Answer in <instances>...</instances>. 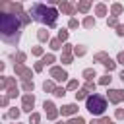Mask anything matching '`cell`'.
I'll list each match as a JSON object with an SVG mask.
<instances>
[{"mask_svg":"<svg viewBox=\"0 0 124 124\" xmlns=\"http://www.w3.org/2000/svg\"><path fill=\"white\" fill-rule=\"evenodd\" d=\"M108 99H110L112 103H120V101L124 99V93H122L120 89H112V91H108Z\"/></svg>","mask_w":124,"mask_h":124,"instance_id":"obj_4","label":"cell"},{"mask_svg":"<svg viewBox=\"0 0 124 124\" xmlns=\"http://www.w3.org/2000/svg\"><path fill=\"white\" fill-rule=\"evenodd\" d=\"M83 52H85V48H83V46H79V48H76V54H83Z\"/></svg>","mask_w":124,"mask_h":124,"instance_id":"obj_25","label":"cell"},{"mask_svg":"<svg viewBox=\"0 0 124 124\" xmlns=\"http://www.w3.org/2000/svg\"><path fill=\"white\" fill-rule=\"evenodd\" d=\"M93 89H95V83L87 81V83H85V91H93Z\"/></svg>","mask_w":124,"mask_h":124,"instance_id":"obj_18","label":"cell"},{"mask_svg":"<svg viewBox=\"0 0 124 124\" xmlns=\"http://www.w3.org/2000/svg\"><path fill=\"white\" fill-rule=\"evenodd\" d=\"M31 16H35L37 21L54 27V25H56V16H58V14H56L54 8H46V6H43V4H35V6L31 8Z\"/></svg>","mask_w":124,"mask_h":124,"instance_id":"obj_2","label":"cell"},{"mask_svg":"<svg viewBox=\"0 0 124 124\" xmlns=\"http://www.w3.org/2000/svg\"><path fill=\"white\" fill-rule=\"evenodd\" d=\"M60 8H62V12H66V14H72V12H74V8H72L70 4H62Z\"/></svg>","mask_w":124,"mask_h":124,"instance_id":"obj_11","label":"cell"},{"mask_svg":"<svg viewBox=\"0 0 124 124\" xmlns=\"http://www.w3.org/2000/svg\"><path fill=\"white\" fill-rule=\"evenodd\" d=\"M76 99H85V91H78L76 93Z\"/></svg>","mask_w":124,"mask_h":124,"instance_id":"obj_20","label":"cell"},{"mask_svg":"<svg viewBox=\"0 0 124 124\" xmlns=\"http://www.w3.org/2000/svg\"><path fill=\"white\" fill-rule=\"evenodd\" d=\"M68 87H70V89H76V87H78V83H76V81H70V83H68Z\"/></svg>","mask_w":124,"mask_h":124,"instance_id":"obj_27","label":"cell"},{"mask_svg":"<svg viewBox=\"0 0 124 124\" xmlns=\"http://www.w3.org/2000/svg\"><path fill=\"white\" fill-rule=\"evenodd\" d=\"M105 12H107V10H105V6H103V4H99V6H97V14H99V16H103Z\"/></svg>","mask_w":124,"mask_h":124,"instance_id":"obj_16","label":"cell"},{"mask_svg":"<svg viewBox=\"0 0 124 124\" xmlns=\"http://www.w3.org/2000/svg\"><path fill=\"white\" fill-rule=\"evenodd\" d=\"M58 124H64V122H58Z\"/></svg>","mask_w":124,"mask_h":124,"instance_id":"obj_31","label":"cell"},{"mask_svg":"<svg viewBox=\"0 0 124 124\" xmlns=\"http://www.w3.org/2000/svg\"><path fill=\"white\" fill-rule=\"evenodd\" d=\"M76 110H78L76 105H66V107H62V114H74Z\"/></svg>","mask_w":124,"mask_h":124,"instance_id":"obj_8","label":"cell"},{"mask_svg":"<svg viewBox=\"0 0 124 124\" xmlns=\"http://www.w3.org/2000/svg\"><path fill=\"white\" fill-rule=\"evenodd\" d=\"M58 37H60V41H64V39L68 37V33H66V31H60V35H58Z\"/></svg>","mask_w":124,"mask_h":124,"instance_id":"obj_24","label":"cell"},{"mask_svg":"<svg viewBox=\"0 0 124 124\" xmlns=\"http://www.w3.org/2000/svg\"><path fill=\"white\" fill-rule=\"evenodd\" d=\"M118 60H120V62L124 64V52H120V54H118Z\"/></svg>","mask_w":124,"mask_h":124,"instance_id":"obj_29","label":"cell"},{"mask_svg":"<svg viewBox=\"0 0 124 124\" xmlns=\"http://www.w3.org/2000/svg\"><path fill=\"white\" fill-rule=\"evenodd\" d=\"M116 33H118V35H124V25H118V27H116Z\"/></svg>","mask_w":124,"mask_h":124,"instance_id":"obj_22","label":"cell"},{"mask_svg":"<svg viewBox=\"0 0 124 124\" xmlns=\"http://www.w3.org/2000/svg\"><path fill=\"white\" fill-rule=\"evenodd\" d=\"M23 89H25V91H33V83L25 81V83H23Z\"/></svg>","mask_w":124,"mask_h":124,"instance_id":"obj_17","label":"cell"},{"mask_svg":"<svg viewBox=\"0 0 124 124\" xmlns=\"http://www.w3.org/2000/svg\"><path fill=\"white\" fill-rule=\"evenodd\" d=\"M105 66H107V70H108V72H110V70H114V62H112L110 58H108V60L105 62Z\"/></svg>","mask_w":124,"mask_h":124,"instance_id":"obj_12","label":"cell"},{"mask_svg":"<svg viewBox=\"0 0 124 124\" xmlns=\"http://www.w3.org/2000/svg\"><path fill=\"white\" fill-rule=\"evenodd\" d=\"M81 12H87V8H89V0H81L79 2V6H78Z\"/></svg>","mask_w":124,"mask_h":124,"instance_id":"obj_9","label":"cell"},{"mask_svg":"<svg viewBox=\"0 0 124 124\" xmlns=\"http://www.w3.org/2000/svg\"><path fill=\"white\" fill-rule=\"evenodd\" d=\"M52 48H60V43L58 41H52Z\"/></svg>","mask_w":124,"mask_h":124,"instance_id":"obj_28","label":"cell"},{"mask_svg":"<svg viewBox=\"0 0 124 124\" xmlns=\"http://www.w3.org/2000/svg\"><path fill=\"white\" fill-rule=\"evenodd\" d=\"M0 27H2V39L6 43H17L19 39V21L17 16H10V14H2L0 17Z\"/></svg>","mask_w":124,"mask_h":124,"instance_id":"obj_1","label":"cell"},{"mask_svg":"<svg viewBox=\"0 0 124 124\" xmlns=\"http://www.w3.org/2000/svg\"><path fill=\"white\" fill-rule=\"evenodd\" d=\"M68 124H85V122H83V118H79V116H78V118H72Z\"/></svg>","mask_w":124,"mask_h":124,"instance_id":"obj_13","label":"cell"},{"mask_svg":"<svg viewBox=\"0 0 124 124\" xmlns=\"http://www.w3.org/2000/svg\"><path fill=\"white\" fill-rule=\"evenodd\" d=\"M45 91H52V83H50V81H48V83L45 81Z\"/></svg>","mask_w":124,"mask_h":124,"instance_id":"obj_21","label":"cell"},{"mask_svg":"<svg viewBox=\"0 0 124 124\" xmlns=\"http://www.w3.org/2000/svg\"><path fill=\"white\" fill-rule=\"evenodd\" d=\"M108 81H110V78H108V76H107V78H103V79H101V83H103V85H107V83H108Z\"/></svg>","mask_w":124,"mask_h":124,"instance_id":"obj_26","label":"cell"},{"mask_svg":"<svg viewBox=\"0 0 124 124\" xmlns=\"http://www.w3.org/2000/svg\"><path fill=\"white\" fill-rule=\"evenodd\" d=\"M83 76H85V79H93L95 78V70H85Z\"/></svg>","mask_w":124,"mask_h":124,"instance_id":"obj_10","label":"cell"},{"mask_svg":"<svg viewBox=\"0 0 124 124\" xmlns=\"http://www.w3.org/2000/svg\"><path fill=\"white\" fill-rule=\"evenodd\" d=\"M33 103H35L33 95H25L23 97V110H31L33 108Z\"/></svg>","mask_w":124,"mask_h":124,"instance_id":"obj_6","label":"cell"},{"mask_svg":"<svg viewBox=\"0 0 124 124\" xmlns=\"http://www.w3.org/2000/svg\"><path fill=\"white\" fill-rule=\"evenodd\" d=\"M54 95H56V97H62V95H66V93H64L62 87H56V89H54Z\"/></svg>","mask_w":124,"mask_h":124,"instance_id":"obj_15","label":"cell"},{"mask_svg":"<svg viewBox=\"0 0 124 124\" xmlns=\"http://www.w3.org/2000/svg\"><path fill=\"white\" fill-rule=\"evenodd\" d=\"M120 12H122V6L120 4H114L112 6V14H120Z\"/></svg>","mask_w":124,"mask_h":124,"instance_id":"obj_14","label":"cell"},{"mask_svg":"<svg viewBox=\"0 0 124 124\" xmlns=\"http://www.w3.org/2000/svg\"><path fill=\"white\" fill-rule=\"evenodd\" d=\"M46 37H48V33H46V31H39V39H41V41H45Z\"/></svg>","mask_w":124,"mask_h":124,"instance_id":"obj_19","label":"cell"},{"mask_svg":"<svg viewBox=\"0 0 124 124\" xmlns=\"http://www.w3.org/2000/svg\"><path fill=\"white\" fill-rule=\"evenodd\" d=\"M91 25H93V19L87 17V19H85V27H91Z\"/></svg>","mask_w":124,"mask_h":124,"instance_id":"obj_23","label":"cell"},{"mask_svg":"<svg viewBox=\"0 0 124 124\" xmlns=\"http://www.w3.org/2000/svg\"><path fill=\"white\" fill-rule=\"evenodd\" d=\"M120 79H122V81H124V72H122V74H120Z\"/></svg>","mask_w":124,"mask_h":124,"instance_id":"obj_30","label":"cell"},{"mask_svg":"<svg viewBox=\"0 0 124 124\" xmlns=\"http://www.w3.org/2000/svg\"><path fill=\"white\" fill-rule=\"evenodd\" d=\"M45 108H46L48 118H54V116H56V110H54V105H52V103H45Z\"/></svg>","mask_w":124,"mask_h":124,"instance_id":"obj_7","label":"cell"},{"mask_svg":"<svg viewBox=\"0 0 124 124\" xmlns=\"http://www.w3.org/2000/svg\"><path fill=\"white\" fill-rule=\"evenodd\" d=\"M105 108H107L105 97H101V95H91V97L87 99V110H89L91 114H103Z\"/></svg>","mask_w":124,"mask_h":124,"instance_id":"obj_3","label":"cell"},{"mask_svg":"<svg viewBox=\"0 0 124 124\" xmlns=\"http://www.w3.org/2000/svg\"><path fill=\"white\" fill-rule=\"evenodd\" d=\"M50 74H52V78H54V79H58V81H64V79L68 78V74H66L64 70H60V68H52V72H50Z\"/></svg>","mask_w":124,"mask_h":124,"instance_id":"obj_5","label":"cell"}]
</instances>
